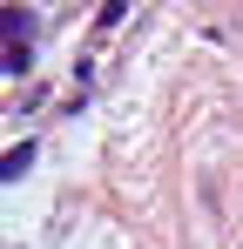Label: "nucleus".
Segmentation results:
<instances>
[{"label":"nucleus","instance_id":"f257e3e1","mask_svg":"<svg viewBox=\"0 0 243 249\" xmlns=\"http://www.w3.org/2000/svg\"><path fill=\"white\" fill-rule=\"evenodd\" d=\"M27 162H34V142H14V148H7V182L27 175Z\"/></svg>","mask_w":243,"mask_h":249},{"label":"nucleus","instance_id":"f03ea898","mask_svg":"<svg viewBox=\"0 0 243 249\" xmlns=\"http://www.w3.org/2000/svg\"><path fill=\"white\" fill-rule=\"evenodd\" d=\"M27 68H34V54H27V41H14L7 47V74H27Z\"/></svg>","mask_w":243,"mask_h":249},{"label":"nucleus","instance_id":"7ed1b4c3","mask_svg":"<svg viewBox=\"0 0 243 249\" xmlns=\"http://www.w3.org/2000/svg\"><path fill=\"white\" fill-rule=\"evenodd\" d=\"M7 27H14V41H27V34H34V14H27V7H14V14H7Z\"/></svg>","mask_w":243,"mask_h":249}]
</instances>
